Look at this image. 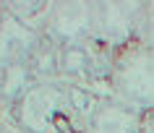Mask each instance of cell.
I'll return each mask as SVG.
<instances>
[{"label":"cell","instance_id":"cell-1","mask_svg":"<svg viewBox=\"0 0 154 133\" xmlns=\"http://www.w3.org/2000/svg\"><path fill=\"white\" fill-rule=\"evenodd\" d=\"M94 92L65 81L37 83L3 115L21 133H84V110Z\"/></svg>","mask_w":154,"mask_h":133},{"label":"cell","instance_id":"cell-14","mask_svg":"<svg viewBox=\"0 0 154 133\" xmlns=\"http://www.w3.org/2000/svg\"><path fill=\"white\" fill-rule=\"evenodd\" d=\"M5 16H8V11H5V3H0V24L5 21Z\"/></svg>","mask_w":154,"mask_h":133},{"label":"cell","instance_id":"cell-9","mask_svg":"<svg viewBox=\"0 0 154 133\" xmlns=\"http://www.w3.org/2000/svg\"><path fill=\"white\" fill-rule=\"evenodd\" d=\"M57 55H60V47H57L55 42H50L47 37H42L39 47L29 58V68H32L37 83L57 81Z\"/></svg>","mask_w":154,"mask_h":133},{"label":"cell","instance_id":"cell-11","mask_svg":"<svg viewBox=\"0 0 154 133\" xmlns=\"http://www.w3.org/2000/svg\"><path fill=\"white\" fill-rule=\"evenodd\" d=\"M138 42H144V44L154 47V3H149V8H146V16H144V24H141Z\"/></svg>","mask_w":154,"mask_h":133},{"label":"cell","instance_id":"cell-15","mask_svg":"<svg viewBox=\"0 0 154 133\" xmlns=\"http://www.w3.org/2000/svg\"><path fill=\"white\" fill-rule=\"evenodd\" d=\"M0 115H3V112H0Z\"/></svg>","mask_w":154,"mask_h":133},{"label":"cell","instance_id":"cell-8","mask_svg":"<svg viewBox=\"0 0 154 133\" xmlns=\"http://www.w3.org/2000/svg\"><path fill=\"white\" fill-rule=\"evenodd\" d=\"M32 86H37V81H34V73L29 68V60L8 68L0 78V112H8Z\"/></svg>","mask_w":154,"mask_h":133},{"label":"cell","instance_id":"cell-3","mask_svg":"<svg viewBox=\"0 0 154 133\" xmlns=\"http://www.w3.org/2000/svg\"><path fill=\"white\" fill-rule=\"evenodd\" d=\"M112 58L115 55L107 47H102L97 39L65 44L57 55V81H65L94 94H110L107 81H110Z\"/></svg>","mask_w":154,"mask_h":133},{"label":"cell","instance_id":"cell-2","mask_svg":"<svg viewBox=\"0 0 154 133\" xmlns=\"http://www.w3.org/2000/svg\"><path fill=\"white\" fill-rule=\"evenodd\" d=\"M107 92L118 102L128 104L141 115L154 110V47L144 42H131L115 52Z\"/></svg>","mask_w":154,"mask_h":133},{"label":"cell","instance_id":"cell-5","mask_svg":"<svg viewBox=\"0 0 154 133\" xmlns=\"http://www.w3.org/2000/svg\"><path fill=\"white\" fill-rule=\"evenodd\" d=\"M84 133H144V115L110 94H94L84 110Z\"/></svg>","mask_w":154,"mask_h":133},{"label":"cell","instance_id":"cell-12","mask_svg":"<svg viewBox=\"0 0 154 133\" xmlns=\"http://www.w3.org/2000/svg\"><path fill=\"white\" fill-rule=\"evenodd\" d=\"M0 133H21V131H18V128L11 123L5 115H0Z\"/></svg>","mask_w":154,"mask_h":133},{"label":"cell","instance_id":"cell-6","mask_svg":"<svg viewBox=\"0 0 154 133\" xmlns=\"http://www.w3.org/2000/svg\"><path fill=\"white\" fill-rule=\"evenodd\" d=\"M42 37L57 47L91 39V3H52L42 24Z\"/></svg>","mask_w":154,"mask_h":133},{"label":"cell","instance_id":"cell-10","mask_svg":"<svg viewBox=\"0 0 154 133\" xmlns=\"http://www.w3.org/2000/svg\"><path fill=\"white\" fill-rule=\"evenodd\" d=\"M50 5L52 3H45V0H34V3H5V8L13 18H18L21 24L32 26L37 32H42V24L50 13Z\"/></svg>","mask_w":154,"mask_h":133},{"label":"cell","instance_id":"cell-4","mask_svg":"<svg viewBox=\"0 0 154 133\" xmlns=\"http://www.w3.org/2000/svg\"><path fill=\"white\" fill-rule=\"evenodd\" d=\"M149 3H91V39L120 52L138 39Z\"/></svg>","mask_w":154,"mask_h":133},{"label":"cell","instance_id":"cell-7","mask_svg":"<svg viewBox=\"0 0 154 133\" xmlns=\"http://www.w3.org/2000/svg\"><path fill=\"white\" fill-rule=\"evenodd\" d=\"M39 42H42V32L21 24L18 18L8 13L5 21L0 24V78L8 68L32 58V52L39 47Z\"/></svg>","mask_w":154,"mask_h":133},{"label":"cell","instance_id":"cell-13","mask_svg":"<svg viewBox=\"0 0 154 133\" xmlns=\"http://www.w3.org/2000/svg\"><path fill=\"white\" fill-rule=\"evenodd\" d=\"M144 133H154V110L144 115Z\"/></svg>","mask_w":154,"mask_h":133}]
</instances>
